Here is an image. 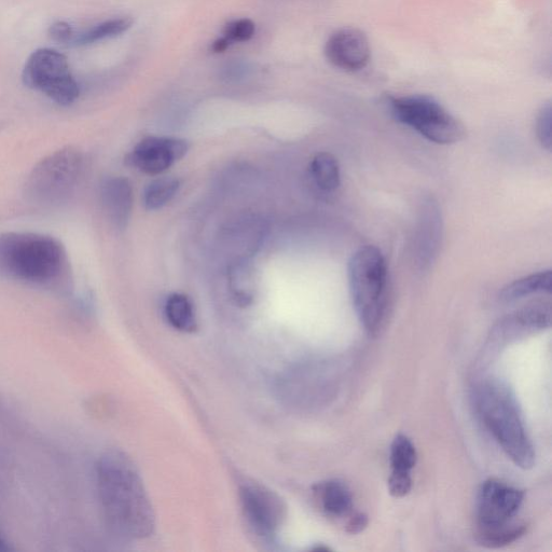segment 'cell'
Listing matches in <instances>:
<instances>
[{"instance_id":"4fadbf2b","label":"cell","mask_w":552,"mask_h":552,"mask_svg":"<svg viewBox=\"0 0 552 552\" xmlns=\"http://www.w3.org/2000/svg\"><path fill=\"white\" fill-rule=\"evenodd\" d=\"M314 495L323 512L330 518H349L353 514V496L345 483L327 480L314 487Z\"/></svg>"},{"instance_id":"8992f818","label":"cell","mask_w":552,"mask_h":552,"mask_svg":"<svg viewBox=\"0 0 552 552\" xmlns=\"http://www.w3.org/2000/svg\"><path fill=\"white\" fill-rule=\"evenodd\" d=\"M84 170L78 150L68 147L40 161L25 185L26 198L37 205L55 206L74 196Z\"/></svg>"},{"instance_id":"7a4b0ae2","label":"cell","mask_w":552,"mask_h":552,"mask_svg":"<svg viewBox=\"0 0 552 552\" xmlns=\"http://www.w3.org/2000/svg\"><path fill=\"white\" fill-rule=\"evenodd\" d=\"M67 258L61 243L44 234H0V276L33 285L57 284L65 275Z\"/></svg>"},{"instance_id":"3957f363","label":"cell","mask_w":552,"mask_h":552,"mask_svg":"<svg viewBox=\"0 0 552 552\" xmlns=\"http://www.w3.org/2000/svg\"><path fill=\"white\" fill-rule=\"evenodd\" d=\"M475 400L482 422L507 457L522 469L533 468L534 446L509 386L499 379H487L478 386Z\"/></svg>"},{"instance_id":"603a6c76","label":"cell","mask_w":552,"mask_h":552,"mask_svg":"<svg viewBox=\"0 0 552 552\" xmlns=\"http://www.w3.org/2000/svg\"><path fill=\"white\" fill-rule=\"evenodd\" d=\"M551 105L547 104L541 110L540 115L537 118L536 131L538 140L542 143L544 148L551 150Z\"/></svg>"},{"instance_id":"d4e9b609","label":"cell","mask_w":552,"mask_h":552,"mask_svg":"<svg viewBox=\"0 0 552 552\" xmlns=\"http://www.w3.org/2000/svg\"><path fill=\"white\" fill-rule=\"evenodd\" d=\"M368 526V517L363 513H356L352 514L347 524H345V528H347V532L350 534H360L363 532Z\"/></svg>"},{"instance_id":"7c38bea8","label":"cell","mask_w":552,"mask_h":552,"mask_svg":"<svg viewBox=\"0 0 552 552\" xmlns=\"http://www.w3.org/2000/svg\"><path fill=\"white\" fill-rule=\"evenodd\" d=\"M101 200L110 223L118 229L126 228L133 206V190L127 179H106L101 187Z\"/></svg>"},{"instance_id":"9a60e30c","label":"cell","mask_w":552,"mask_h":552,"mask_svg":"<svg viewBox=\"0 0 552 552\" xmlns=\"http://www.w3.org/2000/svg\"><path fill=\"white\" fill-rule=\"evenodd\" d=\"M165 316L175 329L192 333L197 328L195 309L190 299L182 294H174L165 303Z\"/></svg>"},{"instance_id":"ffe728a7","label":"cell","mask_w":552,"mask_h":552,"mask_svg":"<svg viewBox=\"0 0 552 552\" xmlns=\"http://www.w3.org/2000/svg\"><path fill=\"white\" fill-rule=\"evenodd\" d=\"M179 183L175 178H160L151 183L144 193L147 210L156 211L167 205L176 195Z\"/></svg>"},{"instance_id":"ba28073f","label":"cell","mask_w":552,"mask_h":552,"mask_svg":"<svg viewBox=\"0 0 552 552\" xmlns=\"http://www.w3.org/2000/svg\"><path fill=\"white\" fill-rule=\"evenodd\" d=\"M26 87L40 91L53 102L69 106L79 98L77 81L65 55L51 49H39L27 60L23 71Z\"/></svg>"},{"instance_id":"30bf717a","label":"cell","mask_w":552,"mask_h":552,"mask_svg":"<svg viewBox=\"0 0 552 552\" xmlns=\"http://www.w3.org/2000/svg\"><path fill=\"white\" fill-rule=\"evenodd\" d=\"M327 60L345 72H358L365 68L371 57L369 40L356 29H343L331 35L325 46Z\"/></svg>"},{"instance_id":"5b68a950","label":"cell","mask_w":552,"mask_h":552,"mask_svg":"<svg viewBox=\"0 0 552 552\" xmlns=\"http://www.w3.org/2000/svg\"><path fill=\"white\" fill-rule=\"evenodd\" d=\"M388 268L380 250L366 246L349 262V283L353 306L369 335H377L385 312Z\"/></svg>"},{"instance_id":"5bb4252c","label":"cell","mask_w":552,"mask_h":552,"mask_svg":"<svg viewBox=\"0 0 552 552\" xmlns=\"http://www.w3.org/2000/svg\"><path fill=\"white\" fill-rule=\"evenodd\" d=\"M418 234V256L421 267H429L438 251L441 236V218L433 202L423 205Z\"/></svg>"},{"instance_id":"6da1fadb","label":"cell","mask_w":552,"mask_h":552,"mask_svg":"<svg viewBox=\"0 0 552 552\" xmlns=\"http://www.w3.org/2000/svg\"><path fill=\"white\" fill-rule=\"evenodd\" d=\"M96 477L109 528L130 540L153 534L154 509L133 462L122 453H107L96 467Z\"/></svg>"},{"instance_id":"277c9868","label":"cell","mask_w":552,"mask_h":552,"mask_svg":"<svg viewBox=\"0 0 552 552\" xmlns=\"http://www.w3.org/2000/svg\"><path fill=\"white\" fill-rule=\"evenodd\" d=\"M522 491L489 479L480 488L477 503V541L488 548H501L519 540L526 526L514 522L523 503Z\"/></svg>"},{"instance_id":"cb8c5ba5","label":"cell","mask_w":552,"mask_h":552,"mask_svg":"<svg viewBox=\"0 0 552 552\" xmlns=\"http://www.w3.org/2000/svg\"><path fill=\"white\" fill-rule=\"evenodd\" d=\"M50 37L59 44H72L75 31L66 22H57L50 27Z\"/></svg>"},{"instance_id":"9c48e42d","label":"cell","mask_w":552,"mask_h":552,"mask_svg":"<svg viewBox=\"0 0 552 552\" xmlns=\"http://www.w3.org/2000/svg\"><path fill=\"white\" fill-rule=\"evenodd\" d=\"M240 494L245 517L253 530L259 536H274L286 518V505L280 496L257 483H245Z\"/></svg>"},{"instance_id":"484cf974","label":"cell","mask_w":552,"mask_h":552,"mask_svg":"<svg viewBox=\"0 0 552 552\" xmlns=\"http://www.w3.org/2000/svg\"><path fill=\"white\" fill-rule=\"evenodd\" d=\"M231 45L228 43V41L222 37L214 41V44L212 46V50L215 53H222L225 52Z\"/></svg>"},{"instance_id":"7402d4cb","label":"cell","mask_w":552,"mask_h":552,"mask_svg":"<svg viewBox=\"0 0 552 552\" xmlns=\"http://www.w3.org/2000/svg\"><path fill=\"white\" fill-rule=\"evenodd\" d=\"M256 33V25L250 19H239L228 23L224 30V38L230 45L234 43H246Z\"/></svg>"},{"instance_id":"8fae6325","label":"cell","mask_w":552,"mask_h":552,"mask_svg":"<svg viewBox=\"0 0 552 552\" xmlns=\"http://www.w3.org/2000/svg\"><path fill=\"white\" fill-rule=\"evenodd\" d=\"M187 150L188 145L184 141L167 137H148L135 147L129 161L133 167L144 173L158 175L182 159Z\"/></svg>"},{"instance_id":"ac0fdd59","label":"cell","mask_w":552,"mask_h":552,"mask_svg":"<svg viewBox=\"0 0 552 552\" xmlns=\"http://www.w3.org/2000/svg\"><path fill=\"white\" fill-rule=\"evenodd\" d=\"M311 174L317 187L335 191L340 185V169L336 158L328 153L316 155L311 163Z\"/></svg>"},{"instance_id":"d6986e66","label":"cell","mask_w":552,"mask_h":552,"mask_svg":"<svg viewBox=\"0 0 552 552\" xmlns=\"http://www.w3.org/2000/svg\"><path fill=\"white\" fill-rule=\"evenodd\" d=\"M418 461L416 447L404 436L395 437L391 447L392 475L411 476V471Z\"/></svg>"},{"instance_id":"44dd1931","label":"cell","mask_w":552,"mask_h":552,"mask_svg":"<svg viewBox=\"0 0 552 552\" xmlns=\"http://www.w3.org/2000/svg\"><path fill=\"white\" fill-rule=\"evenodd\" d=\"M253 275L245 264H239L230 271V287L239 305L247 306L253 300Z\"/></svg>"},{"instance_id":"2e32d148","label":"cell","mask_w":552,"mask_h":552,"mask_svg":"<svg viewBox=\"0 0 552 552\" xmlns=\"http://www.w3.org/2000/svg\"><path fill=\"white\" fill-rule=\"evenodd\" d=\"M551 283L552 276L550 270L534 273L506 286L501 297L505 301H515L533 294H550Z\"/></svg>"},{"instance_id":"e0dca14e","label":"cell","mask_w":552,"mask_h":552,"mask_svg":"<svg viewBox=\"0 0 552 552\" xmlns=\"http://www.w3.org/2000/svg\"><path fill=\"white\" fill-rule=\"evenodd\" d=\"M133 21L129 18L108 20L92 27L85 32L76 33L73 43L76 46H87L98 41L117 37L131 29Z\"/></svg>"},{"instance_id":"4316f807","label":"cell","mask_w":552,"mask_h":552,"mask_svg":"<svg viewBox=\"0 0 552 552\" xmlns=\"http://www.w3.org/2000/svg\"><path fill=\"white\" fill-rule=\"evenodd\" d=\"M9 550H11V547L9 546L8 542L3 536H0V552H6Z\"/></svg>"},{"instance_id":"52a82bcc","label":"cell","mask_w":552,"mask_h":552,"mask_svg":"<svg viewBox=\"0 0 552 552\" xmlns=\"http://www.w3.org/2000/svg\"><path fill=\"white\" fill-rule=\"evenodd\" d=\"M389 105L396 120L433 143L450 145L462 141L465 136L463 124L431 96L392 98Z\"/></svg>"}]
</instances>
